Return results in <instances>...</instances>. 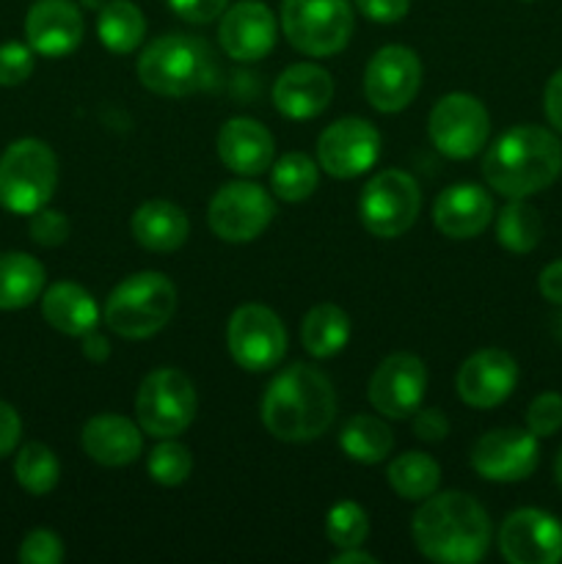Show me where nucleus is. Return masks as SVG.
I'll return each mask as SVG.
<instances>
[{
	"label": "nucleus",
	"instance_id": "423d86ee",
	"mask_svg": "<svg viewBox=\"0 0 562 564\" xmlns=\"http://www.w3.org/2000/svg\"><path fill=\"white\" fill-rule=\"evenodd\" d=\"M58 185V160L39 138H20L0 154V207L33 215L47 207Z\"/></svg>",
	"mask_w": 562,
	"mask_h": 564
},
{
	"label": "nucleus",
	"instance_id": "5701e85b",
	"mask_svg": "<svg viewBox=\"0 0 562 564\" xmlns=\"http://www.w3.org/2000/svg\"><path fill=\"white\" fill-rule=\"evenodd\" d=\"M273 135L253 119H229L218 132V154L235 174L259 176L273 165Z\"/></svg>",
	"mask_w": 562,
	"mask_h": 564
},
{
	"label": "nucleus",
	"instance_id": "9d476101",
	"mask_svg": "<svg viewBox=\"0 0 562 564\" xmlns=\"http://www.w3.org/2000/svg\"><path fill=\"white\" fill-rule=\"evenodd\" d=\"M428 132L441 154L452 160H468L488 141V110L472 94H446L430 110Z\"/></svg>",
	"mask_w": 562,
	"mask_h": 564
},
{
	"label": "nucleus",
	"instance_id": "49530a36",
	"mask_svg": "<svg viewBox=\"0 0 562 564\" xmlns=\"http://www.w3.org/2000/svg\"><path fill=\"white\" fill-rule=\"evenodd\" d=\"M538 286H540V295H543L545 301L562 306V259L545 264L543 273H540L538 279Z\"/></svg>",
	"mask_w": 562,
	"mask_h": 564
},
{
	"label": "nucleus",
	"instance_id": "bb28decb",
	"mask_svg": "<svg viewBox=\"0 0 562 564\" xmlns=\"http://www.w3.org/2000/svg\"><path fill=\"white\" fill-rule=\"evenodd\" d=\"M42 290L44 268L39 259L20 251L0 253V312L31 306Z\"/></svg>",
	"mask_w": 562,
	"mask_h": 564
},
{
	"label": "nucleus",
	"instance_id": "1a4fd4ad",
	"mask_svg": "<svg viewBox=\"0 0 562 564\" xmlns=\"http://www.w3.org/2000/svg\"><path fill=\"white\" fill-rule=\"evenodd\" d=\"M419 207H422V193L413 176L395 169L375 174L358 202L361 224L367 226L369 235L383 240L406 235L417 224Z\"/></svg>",
	"mask_w": 562,
	"mask_h": 564
},
{
	"label": "nucleus",
	"instance_id": "ea45409f",
	"mask_svg": "<svg viewBox=\"0 0 562 564\" xmlns=\"http://www.w3.org/2000/svg\"><path fill=\"white\" fill-rule=\"evenodd\" d=\"M31 237L44 248L61 246L69 237V218L58 209H36L31 215Z\"/></svg>",
	"mask_w": 562,
	"mask_h": 564
},
{
	"label": "nucleus",
	"instance_id": "cd10ccee",
	"mask_svg": "<svg viewBox=\"0 0 562 564\" xmlns=\"http://www.w3.org/2000/svg\"><path fill=\"white\" fill-rule=\"evenodd\" d=\"M97 36L110 53H132L136 47H141L143 36H147V20L130 0H108L99 9Z\"/></svg>",
	"mask_w": 562,
	"mask_h": 564
},
{
	"label": "nucleus",
	"instance_id": "a878e982",
	"mask_svg": "<svg viewBox=\"0 0 562 564\" xmlns=\"http://www.w3.org/2000/svg\"><path fill=\"white\" fill-rule=\"evenodd\" d=\"M42 314L55 330L66 336H83L99 323V308L91 292L72 281H58L44 292Z\"/></svg>",
	"mask_w": 562,
	"mask_h": 564
},
{
	"label": "nucleus",
	"instance_id": "0eeeda50",
	"mask_svg": "<svg viewBox=\"0 0 562 564\" xmlns=\"http://www.w3.org/2000/svg\"><path fill=\"white\" fill-rule=\"evenodd\" d=\"M281 28L301 53L323 58L345 50L353 33V11L347 0H284Z\"/></svg>",
	"mask_w": 562,
	"mask_h": 564
},
{
	"label": "nucleus",
	"instance_id": "c85d7f7f",
	"mask_svg": "<svg viewBox=\"0 0 562 564\" xmlns=\"http://www.w3.org/2000/svg\"><path fill=\"white\" fill-rule=\"evenodd\" d=\"M301 339L314 358L336 356L350 339V317L334 303H317L303 317Z\"/></svg>",
	"mask_w": 562,
	"mask_h": 564
},
{
	"label": "nucleus",
	"instance_id": "37998d69",
	"mask_svg": "<svg viewBox=\"0 0 562 564\" xmlns=\"http://www.w3.org/2000/svg\"><path fill=\"white\" fill-rule=\"evenodd\" d=\"M413 433L422 441H444L450 433V422L439 408H424L413 413Z\"/></svg>",
	"mask_w": 562,
	"mask_h": 564
},
{
	"label": "nucleus",
	"instance_id": "ddd939ff",
	"mask_svg": "<svg viewBox=\"0 0 562 564\" xmlns=\"http://www.w3.org/2000/svg\"><path fill=\"white\" fill-rule=\"evenodd\" d=\"M422 83V64L417 53L402 44L378 50L364 72V94L380 113H397L413 102Z\"/></svg>",
	"mask_w": 562,
	"mask_h": 564
},
{
	"label": "nucleus",
	"instance_id": "58836bf2",
	"mask_svg": "<svg viewBox=\"0 0 562 564\" xmlns=\"http://www.w3.org/2000/svg\"><path fill=\"white\" fill-rule=\"evenodd\" d=\"M33 72V50L20 42L0 47V86H20Z\"/></svg>",
	"mask_w": 562,
	"mask_h": 564
},
{
	"label": "nucleus",
	"instance_id": "6ab92c4d",
	"mask_svg": "<svg viewBox=\"0 0 562 564\" xmlns=\"http://www.w3.org/2000/svg\"><path fill=\"white\" fill-rule=\"evenodd\" d=\"M518 383V364L510 352L499 347L474 352L466 358L455 378V389L461 400L472 408H496L512 394Z\"/></svg>",
	"mask_w": 562,
	"mask_h": 564
},
{
	"label": "nucleus",
	"instance_id": "f3484780",
	"mask_svg": "<svg viewBox=\"0 0 562 564\" xmlns=\"http://www.w3.org/2000/svg\"><path fill=\"white\" fill-rule=\"evenodd\" d=\"M499 551L510 564L562 562V523L543 510H516L499 529Z\"/></svg>",
	"mask_w": 562,
	"mask_h": 564
},
{
	"label": "nucleus",
	"instance_id": "de8ad7c7",
	"mask_svg": "<svg viewBox=\"0 0 562 564\" xmlns=\"http://www.w3.org/2000/svg\"><path fill=\"white\" fill-rule=\"evenodd\" d=\"M80 339H83V356H86L88 361L102 364L105 358L110 356V345H108V339H105V336H99V334H97V328L88 330V334H83Z\"/></svg>",
	"mask_w": 562,
	"mask_h": 564
},
{
	"label": "nucleus",
	"instance_id": "393cba45",
	"mask_svg": "<svg viewBox=\"0 0 562 564\" xmlns=\"http://www.w3.org/2000/svg\"><path fill=\"white\" fill-rule=\"evenodd\" d=\"M187 231H191L187 215L171 202L154 198V202L141 204V207L136 209V215H132V235H136V240L141 242L147 251H176V248L185 246Z\"/></svg>",
	"mask_w": 562,
	"mask_h": 564
},
{
	"label": "nucleus",
	"instance_id": "a19ab883",
	"mask_svg": "<svg viewBox=\"0 0 562 564\" xmlns=\"http://www.w3.org/2000/svg\"><path fill=\"white\" fill-rule=\"evenodd\" d=\"M171 11L193 25H207L226 11L229 0H169Z\"/></svg>",
	"mask_w": 562,
	"mask_h": 564
},
{
	"label": "nucleus",
	"instance_id": "8fccbe9b",
	"mask_svg": "<svg viewBox=\"0 0 562 564\" xmlns=\"http://www.w3.org/2000/svg\"><path fill=\"white\" fill-rule=\"evenodd\" d=\"M554 477H556V482H560V488H562V449H560V455H556V460H554Z\"/></svg>",
	"mask_w": 562,
	"mask_h": 564
},
{
	"label": "nucleus",
	"instance_id": "2f4dec72",
	"mask_svg": "<svg viewBox=\"0 0 562 564\" xmlns=\"http://www.w3.org/2000/svg\"><path fill=\"white\" fill-rule=\"evenodd\" d=\"M543 235V218L532 204L523 198H512L496 220V240L510 253H529L540 242Z\"/></svg>",
	"mask_w": 562,
	"mask_h": 564
},
{
	"label": "nucleus",
	"instance_id": "603ef678",
	"mask_svg": "<svg viewBox=\"0 0 562 564\" xmlns=\"http://www.w3.org/2000/svg\"><path fill=\"white\" fill-rule=\"evenodd\" d=\"M554 334L562 339V314H560V317H556V323H554Z\"/></svg>",
	"mask_w": 562,
	"mask_h": 564
},
{
	"label": "nucleus",
	"instance_id": "412c9836",
	"mask_svg": "<svg viewBox=\"0 0 562 564\" xmlns=\"http://www.w3.org/2000/svg\"><path fill=\"white\" fill-rule=\"evenodd\" d=\"M334 97V80L317 64H292L273 86V105L290 119H314L328 108Z\"/></svg>",
	"mask_w": 562,
	"mask_h": 564
},
{
	"label": "nucleus",
	"instance_id": "dca6fc26",
	"mask_svg": "<svg viewBox=\"0 0 562 564\" xmlns=\"http://www.w3.org/2000/svg\"><path fill=\"white\" fill-rule=\"evenodd\" d=\"M380 154V135L369 121L339 119L317 138V160L325 174L353 180L372 169Z\"/></svg>",
	"mask_w": 562,
	"mask_h": 564
},
{
	"label": "nucleus",
	"instance_id": "2eb2a0df",
	"mask_svg": "<svg viewBox=\"0 0 562 564\" xmlns=\"http://www.w3.org/2000/svg\"><path fill=\"white\" fill-rule=\"evenodd\" d=\"M538 435L529 430H490L474 444L472 466L488 482H521L538 468Z\"/></svg>",
	"mask_w": 562,
	"mask_h": 564
},
{
	"label": "nucleus",
	"instance_id": "f257e3e1",
	"mask_svg": "<svg viewBox=\"0 0 562 564\" xmlns=\"http://www.w3.org/2000/svg\"><path fill=\"white\" fill-rule=\"evenodd\" d=\"M336 416L334 386L320 369L292 364L275 375L262 397V422L273 438L287 444L314 441Z\"/></svg>",
	"mask_w": 562,
	"mask_h": 564
},
{
	"label": "nucleus",
	"instance_id": "a18cd8bd",
	"mask_svg": "<svg viewBox=\"0 0 562 564\" xmlns=\"http://www.w3.org/2000/svg\"><path fill=\"white\" fill-rule=\"evenodd\" d=\"M543 110L545 119L554 130L562 132V69H556L554 75L549 77L545 83V94H543Z\"/></svg>",
	"mask_w": 562,
	"mask_h": 564
},
{
	"label": "nucleus",
	"instance_id": "9b49d317",
	"mask_svg": "<svg viewBox=\"0 0 562 564\" xmlns=\"http://www.w3.org/2000/svg\"><path fill=\"white\" fill-rule=\"evenodd\" d=\"M226 345L237 367L248 372H268L279 367L287 352V330L281 319L259 303L237 308L226 328Z\"/></svg>",
	"mask_w": 562,
	"mask_h": 564
},
{
	"label": "nucleus",
	"instance_id": "aec40b11",
	"mask_svg": "<svg viewBox=\"0 0 562 564\" xmlns=\"http://www.w3.org/2000/svg\"><path fill=\"white\" fill-rule=\"evenodd\" d=\"M25 36L33 53L61 58L83 42V14L72 0H36L25 17Z\"/></svg>",
	"mask_w": 562,
	"mask_h": 564
},
{
	"label": "nucleus",
	"instance_id": "f03ea898",
	"mask_svg": "<svg viewBox=\"0 0 562 564\" xmlns=\"http://www.w3.org/2000/svg\"><path fill=\"white\" fill-rule=\"evenodd\" d=\"M411 532L428 560L444 564L479 562L490 543L488 512L468 494L428 496L413 516Z\"/></svg>",
	"mask_w": 562,
	"mask_h": 564
},
{
	"label": "nucleus",
	"instance_id": "4468645a",
	"mask_svg": "<svg viewBox=\"0 0 562 564\" xmlns=\"http://www.w3.org/2000/svg\"><path fill=\"white\" fill-rule=\"evenodd\" d=\"M428 389V369L422 358L411 352H395L383 358L369 378L367 397L378 413L389 419H408L422 405Z\"/></svg>",
	"mask_w": 562,
	"mask_h": 564
},
{
	"label": "nucleus",
	"instance_id": "c9c22d12",
	"mask_svg": "<svg viewBox=\"0 0 562 564\" xmlns=\"http://www.w3.org/2000/svg\"><path fill=\"white\" fill-rule=\"evenodd\" d=\"M149 477L158 485H165V488H176L187 479L193 468V457L187 452V446L176 444V441H165V444L154 446L149 452Z\"/></svg>",
	"mask_w": 562,
	"mask_h": 564
},
{
	"label": "nucleus",
	"instance_id": "09e8293b",
	"mask_svg": "<svg viewBox=\"0 0 562 564\" xmlns=\"http://www.w3.org/2000/svg\"><path fill=\"white\" fill-rule=\"evenodd\" d=\"M334 564H378V560L372 554H364V551L342 549V554L336 556Z\"/></svg>",
	"mask_w": 562,
	"mask_h": 564
},
{
	"label": "nucleus",
	"instance_id": "b1692460",
	"mask_svg": "<svg viewBox=\"0 0 562 564\" xmlns=\"http://www.w3.org/2000/svg\"><path fill=\"white\" fill-rule=\"evenodd\" d=\"M80 444L83 452H86L94 463L108 468L136 463L143 449L141 430H138L130 419L116 416V413H102V416L88 419V424L80 433Z\"/></svg>",
	"mask_w": 562,
	"mask_h": 564
},
{
	"label": "nucleus",
	"instance_id": "a211bd4d",
	"mask_svg": "<svg viewBox=\"0 0 562 564\" xmlns=\"http://www.w3.org/2000/svg\"><path fill=\"white\" fill-rule=\"evenodd\" d=\"M279 22L275 14L259 0H240L220 14L218 39L229 58L251 64L273 50Z\"/></svg>",
	"mask_w": 562,
	"mask_h": 564
},
{
	"label": "nucleus",
	"instance_id": "4be33fe9",
	"mask_svg": "<svg viewBox=\"0 0 562 564\" xmlns=\"http://www.w3.org/2000/svg\"><path fill=\"white\" fill-rule=\"evenodd\" d=\"M494 218V202L479 185L463 182L441 191L433 204V224L441 235L452 240H468L485 231Z\"/></svg>",
	"mask_w": 562,
	"mask_h": 564
},
{
	"label": "nucleus",
	"instance_id": "f8f14e48",
	"mask_svg": "<svg viewBox=\"0 0 562 564\" xmlns=\"http://www.w3.org/2000/svg\"><path fill=\"white\" fill-rule=\"evenodd\" d=\"M273 215L275 204L262 187L251 182H229L209 202L207 224L220 240L248 242L268 229Z\"/></svg>",
	"mask_w": 562,
	"mask_h": 564
},
{
	"label": "nucleus",
	"instance_id": "4c0bfd02",
	"mask_svg": "<svg viewBox=\"0 0 562 564\" xmlns=\"http://www.w3.org/2000/svg\"><path fill=\"white\" fill-rule=\"evenodd\" d=\"M61 560H64V543H61L58 534L47 532V529H36V532L22 540V564H58Z\"/></svg>",
	"mask_w": 562,
	"mask_h": 564
},
{
	"label": "nucleus",
	"instance_id": "c756f323",
	"mask_svg": "<svg viewBox=\"0 0 562 564\" xmlns=\"http://www.w3.org/2000/svg\"><path fill=\"white\" fill-rule=\"evenodd\" d=\"M389 485L397 496L408 501H422L435 494L441 482V468L424 452H406V455L395 457L389 466Z\"/></svg>",
	"mask_w": 562,
	"mask_h": 564
},
{
	"label": "nucleus",
	"instance_id": "20e7f679",
	"mask_svg": "<svg viewBox=\"0 0 562 564\" xmlns=\"http://www.w3.org/2000/svg\"><path fill=\"white\" fill-rule=\"evenodd\" d=\"M213 50L207 42L185 33H169L143 50L138 58V80L160 97H191L215 83Z\"/></svg>",
	"mask_w": 562,
	"mask_h": 564
},
{
	"label": "nucleus",
	"instance_id": "c03bdc74",
	"mask_svg": "<svg viewBox=\"0 0 562 564\" xmlns=\"http://www.w3.org/2000/svg\"><path fill=\"white\" fill-rule=\"evenodd\" d=\"M20 435H22L20 413H17L9 402H0V457L14 452Z\"/></svg>",
	"mask_w": 562,
	"mask_h": 564
},
{
	"label": "nucleus",
	"instance_id": "39448f33",
	"mask_svg": "<svg viewBox=\"0 0 562 564\" xmlns=\"http://www.w3.org/2000/svg\"><path fill=\"white\" fill-rule=\"evenodd\" d=\"M174 308L176 286L169 275L143 270L110 292L105 303V323L125 339H149L169 325Z\"/></svg>",
	"mask_w": 562,
	"mask_h": 564
},
{
	"label": "nucleus",
	"instance_id": "79ce46f5",
	"mask_svg": "<svg viewBox=\"0 0 562 564\" xmlns=\"http://www.w3.org/2000/svg\"><path fill=\"white\" fill-rule=\"evenodd\" d=\"M356 6L375 22H400L411 9V0H356Z\"/></svg>",
	"mask_w": 562,
	"mask_h": 564
},
{
	"label": "nucleus",
	"instance_id": "7c9ffc66",
	"mask_svg": "<svg viewBox=\"0 0 562 564\" xmlns=\"http://www.w3.org/2000/svg\"><path fill=\"white\" fill-rule=\"evenodd\" d=\"M339 446L347 457L358 463H380L386 460V455L395 446V435L386 427L380 419L367 416H353L350 422L342 427L339 433Z\"/></svg>",
	"mask_w": 562,
	"mask_h": 564
},
{
	"label": "nucleus",
	"instance_id": "6e6552de",
	"mask_svg": "<svg viewBox=\"0 0 562 564\" xmlns=\"http://www.w3.org/2000/svg\"><path fill=\"white\" fill-rule=\"evenodd\" d=\"M138 424L154 438H174L196 416V389L180 369H154L143 378L136 397Z\"/></svg>",
	"mask_w": 562,
	"mask_h": 564
},
{
	"label": "nucleus",
	"instance_id": "473e14b6",
	"mask_svg": "<svg viewBox=\"0 0 562 564\" xmlns=\"http://www.w3.org/2000/svg\"><path fill=\"white\" fill-rule=\"evenodd\" d=\"M270 182H273V191L281 202H303V198L312 196L317 191L320 171L314 165L312 158L301 152H290L273 163V174H270Z\"/></svg>",
	"mask_w": 562,
	"mask_h": 564
},
{
	"label": "nucleus",
	"instance_id": "e433bc0d",
	"mask_svg": "<svg viewBox=\"0 0 562 564\" xmlns=\"http://www.w3.org/2000/svg\"><path fill=\"white\" fill-rule=\"evenodd\" d=\"M562 427V397L556 391L534 397L527 411V430L538 438H549Z\"/></svg>",
	"mask_w": 562,
	"mask_h": 564
},
{
	"label": "nucleus",
	"instance_id": "7ed1b4c3",
	"mask_svg": "<svg viewBox=\"0 0 562 564\" xmlns=\"http://www.w3.org/2000/svg\"><path fill=\"white\" fill-rule=\"evenodd\" d=\"M485 182L507 198L545 191L562 174V143L545 127L521 124L494 141L483 160Z\"/></svg>",
	"mask_w": 562,
	"mask_h": 564
},
{
	"label": "nucleus",
	"instance_id": "3c124183",
	"mask_svg": "<svg viewBox=\"0 0 562 564\" xmlns=\"http://www.w3.org/2000/svg\"><path fill=\"white\" fill-rule=\"evenodd\" d=\"M83 3H86V6H91V9H102V0H83Z\"/></svg>",
	"mask_w": 562,
	"mask_h": 564
},
{
	"label": "nucleus",
	"instance_id": "f704fd0d",
	"mask_svg": "<svg viewBox=\"0 0 562 564\" xmlns=\"http://www.w3.org/2000/svg\"><path fill=\"white\" fill-rule=\"evenodd\" d=\"M325 534L336 549H358L369 534L367 512L356 501H339L325 518Z\"/></svg>",
	"mask_w": 562,
	"mask_h": 564
},
{
	"label": "nucleus",
	"instance_id": "72a5a7b5",
	"mask_svg": "<svg viewBox=\"0 0 562 564\" xmlns=\"http://www.w3.org/2000/svg\"><path fill=\"white\" fill-rule=\"evenodd\" d=\"M14 477L28 494L44 496L58 485L61 466L58 460H55L50 446L36 444V441H33V444H25L20 452H17Z\"/></svg>",
	"mask_w": 562,
	"mask_h": 564
}]
</instances>
